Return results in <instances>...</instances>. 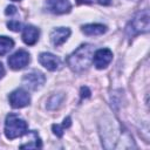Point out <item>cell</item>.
I'll return each instance as SVG.
<instances>
[{
  "instance_id": "cell-1",
  "label": "cell",
  "mask_w": 150,
  "mask_h": 150,
  "mask_svg": "<svg viewBox=\"0 0 150 150\" xmlns=\"http://www.w3.org/2000/svg\"><path fill=\"white\" fill-rule=\"evenodd\" d=\"M94 46L86 43L81 45L76 50H74L68 57H67V64L69 68L76 73H82L93 62V55H94Z\"/></svg>"
},
{
  "instance_id": "cell-2",
  "label": "cell",
  "mask_w": 150,
  "mask_h": 150,
  "mask_svg": "<svg viewBox=\"0 0 150 150\" xmlns=\"http://www.w3.org/2000/svg\"><path fill=\"white\" fill-rule=\"evenodd\" d=\"M150 27V19H149V11L143 9L138 12L127 25L125 33L129 38H134L141 33H146Z\"/></svg>"
},
{
  "instance_id": "cell-3",
  "label": "cell",
  "mask_w": 150,
  "mask_h": 150,
  "mask_svg": "<svg viewBox=\"0 0 150 150\" xmlns=\"http://www.w3.org/2000/svg\"><path fill=\"white\" fill-rule=\"evenodd\" d=\"M27 132V123L15 114H8L5 120V135L8 139L23 136Z\"/></svg>"
},
{
  "instance_id": "cell-4",
  "label": "cell",
  "mask_w": 150,
  "mask_h": 150,
  "mask_svg": "<svg viewBox=\"0 0 150 150\" xmlns=\"http://www.w3.org/2000/svg\"><path fill=\"white\" fill-rule=\"evenodd\" d=\"M45 81H46L45 75L42 73H40V71H36V70L27 73L22 77L23 86L27 87L28 89H32V90H36V89L41 88L43 86Z\"/></svg>"
},
{
  "instance_id": "cell-5",
  "label": "cell",
  "mask_w": 150,
  "mask_h": 150,
  "mask_svg": "<svg viewBox=\"0 0 150 150\" xmlns=\"http://www.w3.org/2000/svg\"><path fill=\"white\" fill-rule=\"evenodd\" d=\"M8 100H9V103L13 108H23V107L29 104L30 96L25 89L19 88V89H15L14 91H12L9 94Z\"/></svg>"
},
{
  "instance_id": "cell-6",
  "label": "cell",
  "mask_w": 150,
  "mask_h": 150,
  "mask_svg": "<svg viewBox=\"0 0 150 150\" xmlns=\"http://www.w3.org/2000/svg\"><path fill=\"white\" fill-rule=\"evenodd\" d=\"M28 63H29V54L23 49L15 52L8 57V66L14 70L22 69Z\"/></svg>"
},
{
  "instance_id": "cell-7",
  "label": "cell",
  "mask_w": 150,
  "mask_h": 150,
  "mask_svg": "<svg viewBox=\"0 0 150 150\" xmlns=\"http://www.w3.org/2000/svg\"><path fill=\"white\" fill-rule=\"evenodd\" d=\"M112 60V52L108 48H101L94 52L93 55V62L94 66L97 69H103L105 68Z\"/></svg>"
},
{
  "instance_id": "cell-8",
  "label": "cell",
  "mask_w": 150,
  "mask_h": 150,
  "mask_svg": "<svg viewBox=\"0 0 150 150\" xmlns=\"http://www.w3.org/2000/svg\"><path fill=\"white\" fill-rule=\"evenodd\" d=\"M39 62L46 69L52 70V71L59 70L61 68V66H62L61 60L57 56H55L54 54H52V53H41L39 55Z\"/></svg>"
},
{
  "instance_id": "cell-9",
  "label": "cell",
  "mask_w": 150,
  "mask_h": 150,
  "mask_svg": "<svg viewBox=\"0 0 150 150\" xmlns=\"http://www.w3.org/2000/svg\"><path fill=\"white\" fill-rule=\"evenodd\" d=\"M47 9L54 14L68 13L71 8L69 0H46Z\"/></svg>"
},
{
  "instance_id": "cell-10",
  "label": "cell",
  "mask_w": 150,
  "mask_h": 150,
  "mask_svg": "<svg viewBox=\"0 0 150 150\" xmlns=\"http://www.w3.org/2000/svg\"><path fill=\"white\" fill-rule=\"evenodd\" d=\"M70 35V29L67 27H59L52 30L50 33V41L55 47L61 46Z\"/></svg>"
},
{
  "instance_id": "cell-11",
  "label": "cell",
  "mask_w": 150,
  "mask_h": 150,
  "mask_svg": "<svg viewBox=\"0 0 150 150\" xmlns=\"http://www.w3.org/2000/svg\"><path fill=\"white\" fill-rule=\"evenodd\" d=\"M39 35H40V30L32 26V25H28L23 28V32H22V40L26 45L28 46H33L38 40H39Z\"/></svg>"
},
{
  "instance_id": "cell-12",
  "label": "cell",
  "mask_w": 150,
  "mask_h": 150,
  "mask_svg": "<svg viewBox=\"0 0 150 150\" xmlns=\"http://www.w3.org/2000/svg\"><path fill=\"white\" fill-rule=\"evenodd\" d=\"M82 32L86 35L95 36V35H102L107 32V27L101 23H89L82 26Z\"/></svg>"
},
{
  "instance_id": "cell-13",
  "label": "cell",
  "mask_w": 150,
  "mask_h": 150,
  "mask_svg": "<svg viewBox=\"0 0 150 150\" xmlns=\"http://www.w3.org/2000/svg\"><path fill=\"white\" fill-rule=\"evenodd\" d=\"M14 47V41L8 36H0V56L6 55Z\"/></svg>"
},
{
  "instance_id": "cell-14",
  "label": "cell",
  "mask_w": 150,
  "mask_h": 150,
  "mask_svg": "<svg viewBox=\"0 0 150 150\" xmlns=\"http://www.w3.org/2000/svg\"><path fill=\"white\" fill-rule=\"evenodd\" d=\"M63 97H64V96H63L62 94L53 95V96L48 100V102H47V108H48V109H56V108L61 104Z\"/></svg>"
},
{
  "instance_id": "cell-15",
  "label": "cell",
  "mask_w": 150,
  "mask_h": 150,
  "mask_svg": "<svg viewBox=\"0 0 150 150\" xmlns=\"http://www.w3.org/2000/svg\"><path fill=\"white\" fill-rule=\"evenodd\" d=\"M42 146V143H41V141H40V138H39V136H38V134L34 131V134H33V139H30L27 144H22V145H20V148L21 149H26V148H41Z\"/></svg>"
},
{
  "instance_id": "cell-16",
  "label": "cell",
  "mask_w": 150,
  "mask_h": 150,
  "mask_svg": "<svg viewBox=\"0 0 150 150\" xmlns=\"http://www.w3.org/2000/svg\"><path fill=\"white\" fill-rule=\"evenodd\" d=\"M7 27H8L11 30H13V32H19V30L22 29V25H21L19 21H15V20L9 21V22L7 23Z\"/></svg>"
},
{
  "instance_id": "cell-17",
  "label": "cell",
  "mask_w": 150,
  "mask_h": 150,
  "mask_svg": "<svg viewBox=\"0 0 150 150\" xmlns=\"http://www.w3.org/2000/svg\"><path fill=\"white\" fill-rule=\"evenodd\" d=\"M53 132L57 136V137H61L63 135V127L62 125H59V124H53Z\"/></svg>"
},
{
  "instance_id": "cell-18",
  "label": "cell",
  "mask_w": 150,
  "mask_h": 150,
  "mask_svg": "<svg viewBox=\"0 0 150 150\" xmlns=\"http://www.w3.org/2000/svg\"><path fill=\"white\" fill-rule=\"evenodd\" d=\"M5 13H6L7 15L15 14V13H16V7H14V6H7L6 9H5Z\"/></svg>"
},
{
  "instance_id": "cell-19",
  "label": "cell",
  "mask_w": 150,
  "mask_h": 150,
  "mask_svg": "<svg viewBox=\"0 0 150 150\" xmlns=\"http://www.w3.org/2000/svg\"><path fill=\"white\" fill-rule=\"evenodd\" d=\"M81 96L82 97H89L90 96V91L87 87H82L81 88Z\"/></svg>"
},
{
  "instance_id": "cell-20",
  "label": "cell",
  "mask_w": 150,
  "mask_h": 150,
  "mask_svg": "<svg viewBox=\"0 0 150 150\" xmlns=\"http://www.w3.org/2000/svg\"><path fill=\"white\" fill-rule=\"evenodd\" d=\"M70 124H71V120H70V117H66V118L63 120V124H62V127H63V128H68V127H70Z\"/></svg>"
},
{
  "instance_id": "cell-21",
  "label": "cell",
  "mask_w": 150,
  "mask_h": 150,
  "mask_svg": "<svg viewBox=\"0 0 150 150\" xmlns=\"http://www.w3.org/2000/svg\"><path fill=\"white\" fill-rule=\"evenodd\" d=\"M4 74H5V69H4V66H2V63L0 62V79L4 76Z\"/></svg>"
},
{
  "instance_id": "cell-22",
  "label": "cell",
  "mask_w": 150,
  "mask_h": 150,
  "mask_svg": "<svg viewBox=\"0 0 150 150\" xmlns=\"http://www.w3.org/2000/svg\"><path fill=\"white\" fill-rule=\"evenodd\" d=\"M91 1H93V0H79V2H83V4H84V2H86V4H90Z\"/></svg>"
},
{
  "instance_id": "cell-23",
  "label": "cell",
  "mask_w": 150,
  "mask_h": 150,
  "mask_svg": "<svg viewBox=\"0 0 150 150\" xmlns=\"http://www.w3.org/2000/svg\"><path fill=\"white\" fill-rule=\"evenodd\" d=\"M13 1H20V0H13Z\"/></svg>"
}]
</instances>
